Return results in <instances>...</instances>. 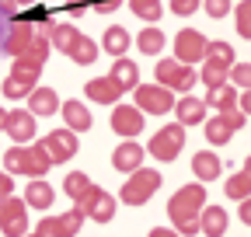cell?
<instances>
[{
	"label": "cell",
	"instance_id": "1",
	"mask_svg": "<svg viewBox=\"0 0 251 237\" xmlns=\"http://www.w3.org/2000/svg\"><path fill=\"white\" fill-rule=\"evenodd\" d=\"M206 206V189L202 182H192V185H181L171 199H168V220L175 223V230L181 237H192L199 234V213Z\"/></svg>",
	"mask_w": 251,
	"mask_h": 237
},
{
	"label": "cell",
	"instance_id": "2",
	"mask_svg": "<svg viewBox=\"0 0 251 237\" xmlns=\"http://www.w3.org/2000/svg\"><path fill=\"white\" fill-rule=\"evenodd\" d=\"M4 167H7V174H25V178H42L49 167H52V161H49V154H46V146L42 143H14L11 150H4Z\"/></svg>",
	"mask_w": 251,
	"mask_h": 237
},
{
	"label": "cell",
	"instance_id": "3",
	"mask_svg": "<svg viewBox=\"0 0 251 237\" xmlns=\"http://www.w3.org/2000/svg\"><path fill=\"white\" fill-rule=\"evenodd\" d=\"M153 77L161 80L164 87H171V91H178V95H188L196 87V80H199V73H196V67H188V63H181V59H157V67H153Z\"/></svg>",
	"mask_w": 251,
	"mask_h": 237
},
{
	"label": "cell",
	"instance_id": "4",
	"mask_svg": "<svg viewBox=\"0 0 251 237\" xmlns=\"http://www.w3.org/2000/svg\"><path fill=\"white\" fill-rule=\"evenodd\" d=\"M175 91L164 84H136L133 87V105L140 112H150V115H168L175 112Z\"/></svg>",
	"mask_w": 251,
	"mask_h": 237
},
{
	"label": "cell",
	"instance_id": "5",
	"mask_svg": "<svg viewBox=\"0 0 251 237\" xmlns=\"http://www.w3.org/2000/svg\"><path fill=\"white\" fill-rule=\"evenodd\" d=\"M157 189H161V171L136 167V171H129V178H126V185H122V202L126 206H143Z\"/></svg>",
	"mask_w": 251,
	"mask_h": 237
},
{
	"label": "cell",
	"instance_id": "6",
	"mask_svg": "<svg viewBox=\"0 0 251 237\" xmlns=\"http://www.w3.org/2000/svg\"><path fill=\"white\" fill-rule=\"evenodd\" d=\"M181 146H185V126L181 122H171V126H161V129L150 136L147 154H153L161 164H168V161H175L181 154Z\"/></svg>",
	"mask_w": 251,
	"mask_h": 237
},
{
	"label": "cell",
	"instance_id": "7",
	"mask_svg": "<svg viewBox=\"0 0 251 237\" xmlns=\"http://www.w3.org/2000/svg\"><path fill=\"white\" fill-rule=\"evenodd\" d=\"M74 206H77V210H84V216L94 220V223H112V220H115V199H112V192H105V189H98V185H91Z\"/></svg>",
	"mask_w": 251,
	"mask_h": 237
},
{
	"label": "cell",
	"instance_id": "8",
	"mask_svg": "<svg viewBox=\"0 0 251 237\" xmlns=\"http://www.w3.org/2000/svg\"><path fill=\"white\" fill-rule=\"evenodd\" d=\"M0 234L4 237H25L28 234V202L25 199H0Z\"/></svg>",
	"mask_w": 251,
	"mask_h": 237
},
{
	"label": "cell",
	"instance_id": "9",
	"mask_svg": "<svg viewBox=\"0 0 251 237\" xmlns=\"http://www.w3.org/2000/svg\"><path fill=\"white\" fill-rule=\"evenodd\" d=\"M206 46H209V39L202 32H196V28H181V32L175 35V59L196 67V63L206 59Z\"/></svg>",
	"mask_w": 251,
	"mask_h": 237
},
{
	"label": "cell",
	"instance_id": "10",
	"mask_svg": "<svg viewBox=\"0 0 251 237\" xmlns=\"http://www.w3.org/2000/svg\"><path fill=\"white\" fill-rule=\"evenodd\" d=\"M39 143L46 146V154H49L52 164H67V161L77 154V133H74V129H52V133L42 136Z\"/></svg>",
	"mask_w": 251,
	"mask_h": 237
},
{
	"label": "cell",
	"instance_id": "11",
	"mask_svg": "<svg viewBox=\"0 0 251 237\" xmlns=\"http://www.w3.org/2000/svg\"><path fill=\"white\" fill-rule=\"evenodd\" d=\"M80 223H84V210L74 206L70 213H56V216L39 220V234H46V237H77Z\"/></svg>",
	"mask_w": 251,
	"mask_h": 237
},
{
	"label": "cell",
	"instance_id": "12",
	"mask_svg": "<svg viewBox=\"0 0 251 237\" xmlns=\"http://www.w3.org/2000/svg\"><path fill=\"white\" fill-rule=\"evenodd\" d=\"M143 122H147V118H143V112L136 108V105H115L112 108V133L115 136H126V140H129V136H140L143 133Z\"/></svg>",
	"mask_w": 251,
	"mask_h": 237
},
{
	"label": "cell",
	"instance_id": "13",
	"mask_svg": "<svg viewBox=\"0 0 251 237\" xmlns=\"http://www.w3.org/2000/svg\"><path fill=\"white\" fill-rule=\"evenodd\" d=\"M31 39H35V24H28L25 18H14L11 28H7V35H4V52L14 59V56H21L31 46Z\"/></svg>",
	"mask_w": 251,
	"mask_h": 237
},
{
	"label": "cell",
	"instance_id": "14",
	"mask_svg": "<svg viewBox=\"0 0 251 237\" xmlns=\"http://www.w3.org/2000/svg\"><path fill=\"white\" fill-rule=\"evenodd\" d=\"M4 133H7L14 143H28L31 136H35V115H31L28 108L7 112V118H4Z\"/></svg>",
	"mask_w": 251,
	"mask_h": 237
},
{
	"label": "cell",
	"instance_id": "15",
	"mask_svg": "<svg viewBox=\"0 0 251 237\" xmlns=\"http://www.w3.org/2000/svg\"><path fill=\"white\" fill-rule=\"evenodd\" d=\"M84 95H87L94 105H119L126 91H122V87H119L112 77H94V80H87Z\"/></svg>",
	"mask_w": 251,
	"mask_h": 237
},
{
	"label": "cell",
	"instance_id": "16",
	"mask_svg": "<svg viewBox=\"0 0 251 237\" xmlns=\"http://www.w3.org/2000/svg\"><path fill=\"white\" fill-rule=\"evenodd\" d=\"M206 98H196V95H181L175 101V115L181 126H202L206 122Z\"/></svg>",
	"mask_w": 251,
	"mask_h": 237
},
{
	"label": "cell",
	"instance_id": "17",
	"mask_svg": "<svg viewBox=\"0 0 251 237\" xmlns=\"http://www.w3.org/2000/svg\"><path fill=\"white\" fill-rule=\"evenodd\" d=\"M143 157H147V150L140 143H133V140H122L119 146H115V154H112V167L115 171H136V167H143Z\"/></svg>",
	"mask_w": 251,
	"mask_h": 237
},
{
	"label": "cell",
	"instance_id": "18",
	"mask_svg": "<svg viewBox=\"0 0 251 237\" xmlns=\"http://www.w3.org/2000/svg\"><path fill=\"white\" fill-rule=\"evenodd\" d=\"M227 223H230V216H227L224 206H202L199 230H202L206 237H224V234H227Z\"/></svg>",
	"mask_w": 251,
	"mask_h": 237
},
{
	"label": "cell",
	"instance_id": "19",
	"mask_svg": "<svg viewBox=\"0 0 251 237\" xmlns=\"http://www.w3.org/2000/svg\"><path fill=\"white\" fill-rule=\"evenodd\" d=\"M59 112H63V122H67V129H74V133H87L91 122H94L91 112L84 108V101H77V98H74V101H63Z\"/></svg>",
	"mask_w": 251,
	"mask_h": 237
},
{
	"label": "cell",
	"instance_id": "20",
	"mask_svg": "<svg viewBox=\"0 0 251 237\" xmlns=\"http://www.w3.org/2000/svg\"><path fill=\"white\" fill-rule=\"evenodd\" d=\"M192 171H196L199 182H216V178L224 174V161H220L213 150H199L192 157Z\"/></svg>",
	"mask_w": 251,
	"mask_h": 237
},
{
	"label": "cell",
	"instance_id": "21",
	"mask_svg": "<svg viewBox=\"0 0 251 237\" xmlns=\"http://www.w3.org/2000/svg\"><path fill=\"white\" fill-rule=\"evenodd\" d=\"M122 91H133V87L140 84V67L133 63V59H126V56H115V63H112V73H108Z\"/></svg>",
	"mask_w": 251,
	"mask_h": 237
},
{
	"label": "cell",
	"instance_id": "22",
	"mask_svg": "<svg viewBox=\"0 0 251 237\" xmlns=\"http://www.w3.org/2000/svg\"><path fill=\"white\" fill-rule=\"evenodd\" d=\"M56 199V189L49 182H42V178H31L28 189H25V202L31 206V210H49Z\"/></svg>",
	"mask_w": 251,
	"mask_h": 237
},
{
	"label": "cell",
	"instance_id": "23",
	"mask_svg": "<svg viewBox=\"0 0 251 237\" xmlns=\"http://www.w3.org/2000/svg\"><path fill=\"white\" fill-rule=\"evenodd\" d=\"M206 105L216 108V112H230L237 108V87L227 80V84H216V87H206Z\"/></svg>",
	"mask_w": 251,
	"mask_h": 237
},
{
	"label": "cell",
	"instance_id": "24",
	"mask_svg": "<svg viewBox=\"0 0 251 237\" xmlns=\"http://www.w3.org/2000/svg\"><path fill=\"white\" fill-rule=\"evenodd\" d=\"M59 105H63V101L56 98L52 87H35V91L28 95V112H31V115H56Z\"/></svg>",
	"mask_w": 251,
	"mask_h": 237
},
{
	"label": "cell",
	"instance_id": "25",
	"mask_svg": "<svg viewBox=\"0 0 251 237\" xmlns=\"http://www.w3.org/2000/svg\"><path fill=\"white\" fill-rule=\"evenodd\" d=\"M77 39H80V28L77 24H56V21H49V42H52L56 52H70L77 46Z\"/></svg>",
	"mask_w": 251,
	"mask_h": 237
},
{
	"label": "cell",
	"instance_id": "26",
	"mask_svg": "<svg viewBox=\"0 0 251 237\" xmlns=\"http://www.w3.org/2000/svg\"><path fill=\"white\" fill-rule=\"evenodd\" d=\"M206 140L213 143V146H224V143H230V136H234V129H230V122L224 115H213V118H206Z\"/></svg>",
	"mask_w": 251,
	"mask_h": 237
},
{
	"label": "cell",
	"instance_id": "27",
	"mask_svg": "<svg viewBox=\"0 0 251 237\" xmlns=\"http://www.w3.org/2000/svg\"><path fill=\"white\" fill-rule=\"evenodd\" d=\"M39 87V80H31V77H18V73H11L7 80H4V98H11V101H18V98H28L31 91Z\"/></svg>",
	"mask_w": 251,
	"mask_h": 237
},
{
	"label": "cell",
	"instance_id": "28",
	"mask_svg": "<svg viewBox=\"0 0 251 237\" xmlns=\"http://www.w3.org/2000/svg\"><path fill=\"white\" fill-rule=\"evenodd\" d=\"M136 46H140V52H147V56H153V52H164V46H168V39H164V32L161 28H143L140 32V39H136Z\"/></svg>",
	"mask_w": 251,
	"mask_h": 237
},
{
	"label": "cell",
	"instance_id": "29",
	"mask_svg": "<svg viewBox=\"0 0 251 237\" xmlns=\"http://www.w3.org/2000/svg\"><path fill=\"white\" fill-rule=\"evenodd\" d=\"M101 46H105V52H112V56H122L126 49H129V32H126L122 24H112L108 32H105V39H101Z\"/></svg>",
	"mask_w": 251,
	"mask_h": 237
},
{
	"label": "cell",
	"instance_id": "30",
	"mask_svg": "<svg viewBox=\"0 0 251 237\" xmlns=\"http://www.w3.org/2000/svg\"><path fill=\"white\" fill-rule=\"evenodd\" d=\"M42 59H35L31 52H21V56H14V67H11V73H18V77H31V80H39V73H42Z\"/></svg>",
	"mask_w": 251,
	"mask_h": 237
},
{
	"label": "cell",
	"instance_id": "31",
	"mask_svg": "<svg viewBox=\"0 0 251 237\" xmlns=\"http://www.w3.org/2000/svg\"><path fill=\"white\" fill-rule=\"evenodd\" d=\"M67 56L74 59V63H80V67H91L94 59H98V46H94L91 39H84V35H80V39H77V46H74Z\"/></svg>",
	"mask_w": 251,
	"mask_h": 237
},
{
	"label": "cell",
	"instance_id": "32",
	"mask_svg": "<svg viewBox=\"0 0 251 237\" xmlns=\"http://www.w3.org/2000/svg\"><path fill=\"white\" fill-rule=\"evenodd\" d=\"M129 7H133V14L136 18H143V21H161V14H164V4L161 0H129Z\"/></svg>",
	"mask_w": 251,
	"mask_h": 237
},
{
	"label": "cell",
	"instance_id": "33",
	"mask_svg": "<svg viewBox=\"0 0 251 237\" xmlns=\"http://www.w3.org/2000/svg\"><path fill=\"white\" fill-rule=\"evenodd\" d=\"M227 77H230V70H227V67H220V63H213V59H202V70H199V80H202L206 87H216V84H227Z\"/></svg>",
	"mask_w": 251,
	"mask_h": 237
},
{
	"label": "cell",
	"instance_id": "34",
	"mask_svg": "<svg viewBox=\"0 0 251 237\" xmlns=\"http://www.w3.org/2000/svg\"><path fill=\"white\" fill-rule=\"evenodd\" d=\"M87 189H91V178H87L84 171H70L67 178H63V192H67L74 202H77V199H80Z\"/></svg>",
	"mask_w": 251,
	"mask_h": 237
},
{
	"label": "cell",
	"instance_id": "35",
	"mask_svg": "<svg viewBox=\"0 0 251 237\" xmlns=\"http://www.w3.org/2000/svg\"><path fill=\"white\" fill-rule=\"evenodd\" d=\"M206 59H213V63H220V67H234L237 59H234V49H230V42H209L206 46Z\"/></svg>",
	"mask_w": 251,
	"mask_h": 237
},
{
	"label": "cell",
	"instance_id": "36",
	"mask_svg": "<svg viewBox=\"0 0 251 237\" xmlns=\"http://www.w3.org/2000/svg\"><path fill=\"white\" fill-rule=\"evenodd\" d=\"M224 192H227L230 199H237V202H241V199H248V195H251V178H248L244 171L230 174V178H227V185H224Z\"/></svg>",
	"mask_w": 251,
	"mask_h": 237
},
{
	"label": "cell",
	"instance_id": "37",
	"mask_svg": "<svg viewBox=\"0 0 251 237\" xmlns=\"http://www.w3.org/2000/svg\"><path fill=\"white\" fill-rule=\"evenodd\" d=\"M234 18H237V35L241 39H251V0H241Z\"/></svg>",
	"mask_w": 251,
	"mask_h": 237
},
{
	"label": "cell",
	"instance_id": "38",
	"mask_svg": "<svg viewBox=\"0 0 251 237\" xmlns=\"http://www.w3.org/2000/svg\"><path fill=\"white\" fill-rule=\"evenodd\" d=\"M227 80H230L234 87H241V91H248V87H251V63H234Z\"/></svg>",
	"mask_w": 251,
	"mask_h": 237
},
{
	"label": "cell",
	"instance_id": "39",
	"mask_svg": "<svg viewBox=\"0 0 251 237\" xmlns=\"http://www.w3.org/2000/svg\"><path fill=\"white\" fill-rule=\"evenodd\" d=\"M28 24H49L52 21V11L49 7H42V0H39V4H31V7H25V14H21Z\"/></svg>",
	"mask_w": 251,
	"mask_h": 237
},
{
	"label": "cell",
	"instance_id": "40",
	"mask_svg": "<svg viewBox=\"0 0 251 237\" xmlns=\"http://www.w3.org/2000/svg\"><path fill=\"white\" fill-rule=\"evenodd\" d=\"M230 4H234V0H202V7H206L209 18H227L230 14Z\"/></svg>",
	"mask_w": 251,
	"mask_h": 237
},
{
	"label": "cell",
	"instance_id": "41",
	"mask_svg": "<svg viewBox=\"0 0 251 237\" xmlns=\"http://www.w3.org/2000/svg\"><path fill=\"white\" fill-rule=\"evenodd\" d=\"M202 4V0H171V11L178 18H188V14H196V7Z\"/></svg>",
	"mask_w": 251,
	"mask_h": 237
},
{
	"label": "cell",
	"instance_id": "42",
	"mask_svg": "<svg viewBox=\"0 0 251 237\" xmlns=\"http://www.w3.org/2000/svg\"><path fill=\"white\" fill-rule=\"evenodd\" d=\"M119 4H122V0H98V4H94V11H98V14H115Z\"/></svg>",
	"mask_w": 251,
	"mask_h": 237
},
{
	"label": "cell",
	"instance_id": "43",
	"mask_svg": "<svg viewBox=\"0 0 251 237\" xmlns=\"http://www.w3.org/2000/svg\"><path fill=\"white\" fill-rule=\"evenodd\" d=\"M237 108H241L244 115H251V87H248V91H241V95H237Z\"/></svg>",
	"mask_w": 251,
	"mask_h": 237
},
{
	"label": "cell",
	"instance_id": "44",
	"mask_svg": "<svg viewBox=\"0 0 251 237\" xmlns=\"http://www.w3.org/2000/svg\"><path fill=\"white\" fill-rule=\"evenodd\" d=\"M14 192V182H11V174H0V199H7Z\"/></svg>",
	"mask_w": 251,
	"mask_h": 237
},
{
	"label": "cell",
	"instance_id": "45",
	"mask_svg": "<svg viewBox=\"0 0 251 237\" xmlns=\"http://www.w3.org/2000/svg\"><path fill=\"white\" fill-rule=\"evenodd\" d=\"M0 14H4V18H14V14H18V0H0Z\"/></svg>",
	"mask_w": 251,
	"mask_h": 237
},
{
	"label": "cell",
	"instance_id": "46",
	"mask_svg": "<svg viewBox=\"0 0 251 237\" xmlns=\"http://www.w3.org/2000/svg\"><path fill=\"white\" fill-rule=\"evenodd\" d=\"M241 220H244V227H251V195L241 199Z\"/></svg>",
	"mask_w": 251,
	"mask_h": 237
},
{
	"label": "cell",
	"instance_id": "47",
	"mask_svg": "<svg viewBox=\"0 0 251 237\" xmlns=\"http://www.w3.org/2000/svg\"><path fill=\"white\" fill-rule=\"evenodd\" d=\"M150 237H181V234H178L175 227H171V230H168V227H153V230H150Z\"/></svg>",
	"mask_w": 251,
	"mask_h": 237
},
{
	"label": "cell",
	"instance_id": "48",
	"mask_svg": "<svg viewBox=\"0 0 251 237\" xmlns=\"http://www.w3.org/2000/svg\"><path fill=\"white\" fill-rule=\"evenodd\" d=\"M31 4H39V0H18V7H31Z\"/></svg>",
	"mask_w": 251,
	"mask_h": 237
},
{
	"label": "cell",
	"instance_id": "49",
	"mask_svg": "<svg viewBox=\"0 0 251 237\" xmlns=\"http://www.w3.org/2000/svg\"><path fill=\"white\" fill-rule=\"evenodd\" d=\"M244 174H248V178H251V157H248V161H244Z\"/></svg>",
	"mask_w": 251,
	"mask_h": 237
},
{
	"label": "cell",
	"instance_id": "50",
	"mask_svg": "<svg viewBox=\"0 0 251 237\" xmlns=\"http://www.w3.org/2000/svg\"><path fill=\"white\" fill-rule=\"evenodd\" d=\"M4 118H7V112H4V108H0V129H4Z\"/></svg>",
	"mask_w": 251,
	"mask_h": 237
},
{
	"label": "cell",
	"instance_id": "51",
	"mask_svg": "<svg viewBox=\"0 0 251 237\" xmlns=\"http://www.w3.org/2000/svg\"><path fill=\"white\" fill-rule=\"evenodd\" d=\"M25 237H46V234H39V230H35V234H25Z\"/></svg>",
	"mask_w": 251,
	"mask_h": 237
}]
</instances>
